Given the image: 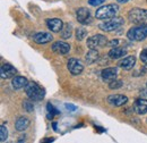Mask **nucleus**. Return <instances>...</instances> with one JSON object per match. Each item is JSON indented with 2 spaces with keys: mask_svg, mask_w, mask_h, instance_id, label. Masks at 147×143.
Listing matches in <instances>:
<instances>
[{
  "mask_svg": "<svg viewBox=\"0 0 147 143\" xmlns=\"http://www.w3.org/2000/svg\"><path fill=\"white\" fill-rule=\"evenodd\" d=\"M25 92L28 99L32 101H41L45 95L44 89H42L35 82H30L25 88Z\"/></svg>",
  "mask_w": 147,
  "mask_h": 143,
  "instance_id": "obj_1",
  "label": "nucleus"
},
{
  "mask_svg": "<svg viewBox=\"0 0 147 143\" xmlns=\"http://www.w3.org/2000/svg\"><path fill=\"white\" fill-rule=\"evenodd\" d=\"M118 12H119V6L111 3V5H105L101 8H98L95 13V16L98 19H108V18L115 17Z\"/></svg>",
  "mask_w": 147,
  "mask_h": 143,
  "instance_id": "obj_2",
  "label": "nucleus"
},
{
  "mask_svg": "<svg viewBox=\"0 0 147 143\" xmlns=\"http://www.w3.org/2000/svg\"><path fill=\"white\" fill-rule=\"evenodd\" d=\"M128 39L131 41H143L147 37V24H140L131 27L127 33Z\"/></svg>",
  "mask_w": 147,
  "mask_h": 143,
  "instance_id": "obj_3",
  "label": "nucleus"
},
{
  "mask_svg": "<svg viewBox=\"0 0 147 143\" xmlns=\"http://www.w3.org/2000/svg\"><path fill=\"white\" fill-rule=\"evenodd\" d=\"M129 20L136 25L144 24L147 19V9L143 8H132L128 13Z\"/></svg>",
  "mask_w": 147,
  "mask_h": 143,
  "instance_id": "obj_4",
  "label": "nucleus"
},
{
  "mask_svg": "<svg viewBox=\"0 0 147 143\" xmlns=\"http://www.w3.org/2000/svg\"><path fill=\"white\" fill-rule=\"evenodd\" d=\"M123 24H125V20H123L122 17H114V18H112L111 20H108V22H104V23L100 24L98 27H100L102 31L111 32V31L118 30V29L121 27Z\"/></svg>",
  "mask_w": 147,
  "mask_h": 143,
  "instance_id": "obj_5",
  "label": "nucleus"
},
{
  "mask_svg": "<svg viewBox=\"0 0 147 143\" xmlns=\"http://www.w3.org/2000/svg\"><path fill=\"white\" fill-rule=\"evenodd\" d=\"M108 43L107 37L102 34H96L91 36L87 40V47L90 49H96V48H102Z\"/></svg>",
  "mask_w": 147,
  "mask_h": 143,
  "instance_id": "obj_6",
  "label": "nucleus"
},
{
  "mask_svg": "<svg viewBox=\"0 0 147 143\" xmlns=\"http://www.w3.org/2000/svg\"><path fill=\"white\" fill-rule=\"evenodd\" d=\"M76 17H77V20H78L80 24H83V25L91 24V22H92V16H91L90 10H88L87 8H84V7L77 9V12H76Z\"/></svg>",
  "mask_w": 147,
  "mask_h": 143,
  "instance_id": "obj_7",
  "label": "nucleus"
},
{
  "mask_svg": "<svg viewBox=\"0 0 147 143\" xmlns=\"http://www.w3.org/2000/svg\"><path fill=\"white\" fill-rule=\"evenodd\" d=\"M68 69L73 75H79L84 71V65L80 60H78L76 58H71L68 61Z\"/></svg>",
  "mask_w": 147,
  "mask_h": 143,
  "instance_id": "obj_8",
  "label": "nucleus"
},
{
  "mask_svg": "<svg viewBox=\"0 0 147 143\" xmlns=\"http://www.w3.org/2000/svg\"><path fill=\"white\" fill-rule=\"evenodd\" d=\"M52 50L58 54H66L70 51V46L65 41H57L52 44Z\"/></svg>",
  "mask_w": 147,
  "mask_h": 143,
  "instance_id": "obj_9",
  "label": "nucleus"
},
{
  "mask_svg": "<svg viewBox=\"0 0 147 143\" xmlns=\"http://www.w3.org/2000/svg\"><path fill=\"white\" fill-rule=\"evenodd\" d=\"M108 101L112 106L120 107V106H123L128 102V98L126 95H122V94H113V95H110L108 98Z\"/></svg>",
  "mask_w": 147,
  "mask_h": 143,
  "instance_id": "obj_10",
  "label": "nucleus"
},
{
  "mask_svg": "<svg viewBox=\"0 0 147 143\" xmlns=\"http://www.w3.org/2000/svg\"><path fill=\"white\" fill-rule=\"evenodd\" d=\"M16 68L14 66H11L10 64H3L0 68V74H1V78H10L13 76L16 75Z\"/></svg>",
  "mask_w": 147,
  "mask_h": 143,
  "instance_id": "obj_11",
  "label": "nucleus"
},
{
  "mask_svg": "<svg viewBox=\"0 0 147 143\" xmlns=\"http://www.w3.org/2000/svg\"><path fill=\"white\" fill-rule=\"evenodd\" d=\"M117 74H118V69L115 67H108V68H105V69L102 71L101 76H102L103 81L110 83L113 80L117 78Z\"/></svg>",
  "mask_w": 147,
  "mask_h": 143,
  "instance_id": "obj_12",
  "label": "nucleus"
},
{
  "mask_svg": "<svg viewBox=\"0 0 147 143\" xmlns=\"http://www.w3.org/2000/svg\"><path fill=\"white\" fill-rule=\"evenodd\" d=\"M52 39H53V36L51 35V33H48V32H40L33 36L34 42L37 44H45V43L52 41Z\"/></svg>",
  "mask_w": 147,
  "mask_h": 143,
  "instance_id": "obj_13",
  "label": "nucleus"
},
{
  "mask_svg": "<svg viewBox=\"0 0 147 143\" xmlns=\"http://www.w3.org/2000/svg\"><path fill=\"white\" fill-rule=\"evenodd\" d=\"M47 25L48 27L52 31V32H60L63 27V24H62V20L59 19V18H50V19H47Z\"/></svg>",
  "mask_w": 147,
  "mask_h": 143,
  "instance_id": "obj_14",
  "label": "nucleus"
},
{
  "mask_svg": "<svg viewBox=\"0 0 147 143\" xmlns=\"http://www.w3.org/2000/svg\"><path fill=\"white\" fill-rule=\"evenodd\" d=\"M134 110L139 114V115H144L147 112V100L146 99H137L134 104Z\"/></svg>",
  "mask_w": 147,
  "mask_h": 143,
  "instance_id": "obj_15",
  "label": "nucleus"
},
{
  "mask_svg": "<svg viewBox=\"0 0 147 143\" xmlns=\"http://www.w3.org/2000/svg\"><path fill=\"white\" fill-rule=\"evenodd\" d=\"M135 64H136V58L134 57V56H127V57H125L122 60H120L119 61V64H118V66L119 67H121V68H123V69H131L134 66H135Z\"/></svg>",
  "mask_w": 147,
  "mask_h": 143,
  "instance_id": "obj_16",
  "label": "nucleus"
},
{
  "mask_svg": "<svg viewBox=\"0 0 147 143\" xmlns=\"http://www.w3.org/2000/svg\"><path fill=\"white\" fill-rule=\"evenodd\" d=\"M11 84H13V88L15 90L23 89V88H26V85L28 84L27 80L23 76H15L11 81Z\"/></svg>",
  "mask_w": 147,
  "mask_h": 143,
  "instance_id": "obj_17",
  "label": "nucleus"
},
{
  "mask_svg": "<svg viewBox=\"0 0 147 143\" xmlns=\"http://www.w3.org/2000/svg\"><path fill=\"white\" fill-rule=\"evenodd\" d=\"M126 54H127V50L126 49L114 47V48H112L110 51H109V57H110L111 59H119V58L123 57Z\"/></svg>",
  "mask_w": 147,
  "mask_h": 143,
  "instance_id": "obj_18",
  "label": "nucleus"
},
{
  "mask_svg": "<svg viewBox=\"0 0 147 143\" xmlns=\"http://www.w3.org/2000/svg\"><path fill=\"white\" fill-rule=\"evenodd\" d=\"M28 125H30L28 118H26V117H19L18 119L16 121V123H15V128L18 132H23V131H25L28 127Z\"/></svg>",
  "mask_w": 147,
  "mask_h": 143,
  "instance_id": "obj_19",
  "label": "nucleus"
},
{
  "mask_svg": "<svg viewBox=\"0 0 147 143\" xmlns=\"http://www.w3.org/2000/svg\"><path fill=\"white\" fill-rule=\"evenodd\" d=\"M98 56H100V54L96 51V49H91V50L86 54L85 59H86L87 64H93V63H95V61L98 59Z\"/></svg>",
  "mask_w": 147,
  "mask_h": 143,
  "instance_id": "obj_20",
  "label": "nucleus"
},
{
  "mask_svg": "<svg viewBox=\"0 0 147 143\" xmlns=\"http://www.w3.org/2000/svg\"><path fill=\"white\" fill-rule=\"evenodd\" d=\"M71 33H73L71 25H69V24H66L62 27V30H61V36H62V39H69L71 36Z\"/></svg>",
  "mask_w": 147,
  "mask_h": 143,
  "instance_id": "obj_21",
  "label": "nucleus"
},
{
  "mask_svg": "<svg viewBox=\"0 0 147 143\" xmlns=\"http://www.w3.org/2000/svg\"><path fill=\"white\" fill-rule=\"evenodd\" d=\"M47 110H48V118H53L55 115H59L60 114V111L58 109H55L51 104L47 105Z\"/></svg>",
  "mask_w": 147,
  "mask_h": 143,
  "instance_id": "obj_22",
  "label": "nucleus"
},
{
  "mask_svg": "<svg viewBox=\"0 0 147 143\" xmlns=\"http://www.w3.org/2000/svg\"><path fill=\"white\" fill-rule=\"evenodd\" d=\"M8 138V132H7V128L5 125H1L0 127V141L1 142H5Z\"/></svg>",
  "mask_w": 147,
  "mask_h": 143,
  "instance_id": "obj_23",
  "label": "nucleus"
},
{
  "mask_svg": "<svg viewBox=\"0 0 147 143\" xmlns=\"http://www.w3.org/2000/svg\"><path fill=\"white\" fill-rule=\"evenodd\" d=\"M23 107L25 109V111H27V112H32V111L34 110V105H33L32 100H31V101L25 100V101L23 102Z\"/></svg>",
  "mask_w": 147,
  "mask_h": 143,
  "instance_id": "obj_24",
  "label": "nucleus"
},
{
  "mask_svg": "<svg viewBox=\"0 0 147 143\" xmlns=\"http://www.w3.org/2000/svg\"><path fill=\"white\" fill-rule=\"evenodd\" d=\"M86 34H87V32L84 29H77L76 30V39L79 40V41H82L83 39H85Z\"/></svg>",
  "mask_w": 147,
  "mask_h": 143,
  "instance_id": "obj_25",
  "label": "nucleus"
},
{
  "mask_svg": "<svg viewBox=\"0 0 147 143\" xmlns=\"http://www.w3.org/2000/svg\"><path fill=\"white\" fill-rule=\"evenodd\" d=\"M122 86V81H120V80H113L112 82L109 83V88L110 89H119V88H121Z\"/></svg>",
  "mask_w": 147,
  "mask_h": 143,
  "instance_id": "obj_26",
  "label": "nucleus"
},
{
  "mask_svg": "<svg viewBox=\"0 0 147 143\" xmlns=\"http://www.w3.org/2000/svg\"><path fill=\"white\" fill-rule=\"evenodd\" d=\"M140 60L147 65V49L142 50V52H140Z\"/></svg>",
  "mask_w": 147,
  "mask_h": 143,
  "instance_id": "obj_27",
  "label": "nucleus"
},
{
  "mask_svg": "<svg viewBox=\"0 0 147 143\" xmlns=\"http://www.w3.org/2000/svg\"><path fill=\"white\" fill-rule=\"evenodd\" d=\"M104 1H105V0H88V3H90L91 6H93V7H96V6L102 5Z\"/></svg>",
  "mask_w": 147,
  "mask_h": 143,
  "instance_id": "obj_28",
  "label": "nucleus"
},
{
  "mask_svg": "<svg viewBox=\"0 0 147 143\" xmlns=\"http://www.w3.org/2000/svg\"><path fill=\"white\" fill-rule=\"evenodd\" d=\"M65 108H66L67 110L71 111V112L77 110V107H76V106H74V105H71V104H66V105H65Z\"/></svg>",
  "mask_w": 147,
  "mask_h": 143,
  "instance_id": "obj_29",
  "label": "nucleus"
},
{
  "mask_svg": "<svg viewBox=\"0 0 147 143\" xmlns=\"http://www.w3.org/2000/svg\"><path fill=\"white\" fill-rule=\"evenodd\" d=\"M118 43H119V41H118V40H112V41L110 42V46H114V47H115Z\"/></svg>",
  "mask_w": 147,
  "mask_h": 143,
  "instance_id": "obj_30",
  "label": "nucleus"
},
{
  "mask_svg": "<svg viewBox=\"0 0 147 143\" xmlns=\"http://www.w3.org/2000/svg\"><path fill=\"white\" fill-rule=\"evenodd\" d=\"M55 141V139L53 138H51V139H45V140H42V142H53Z\"/></svg>",
  "mask_w": 147,
  "mask_h": 143,
  "instance_id": "obj_31",
  "label": "nucleus"
},
{
  "mask_svg": "<svg viewBox=\"0 0 147 143\" xmlns=\"http://www.w3.org/2000/svg\"><path fill=\"white\" fill-rule=\"evenodd\" d=\"M118 2H121V3H125V2H127V1H129V0H117Z\"/></svg>",
  "mask_w": 147,
  "mask_h": 143,
  "instance_id": "obj_32",
  "label": "nucleus"
},
{
  "mask_svg": "<svg viewBox=\"0 0 147 143\" xmlns=\"http://www.w3.org/2000/svg\"><path fill=\"white\" fill-rule=\"evenodd\" d=\"M52 125H53V128H55V131H57V123H53Z\"/></svg>",
  "mask_w": 147,
  "mask_h": 143,
  "instance_id": "obj_33",
  "label": "nucleus"
},
{
  "mask_svg": "<svg viewBox=\"0 0 147 143\" xmlns=\"http://www.w3.org/2000/svg\"><path fill=\"white\" fill-rule=\"evenodd\" d=\"M146 1H147V0H146Z\"/></svg>",
  "mask_w": 147,
  "mask_h": 143,
  "instance_id": "obj_34",
  "label": "nucleus"
}]
</instances>
